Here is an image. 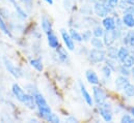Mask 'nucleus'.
I'll return each mask as SVG.
<instances>
[{
  "label": "nucleus",
  "mask_w": 134,
  "mask_h": 123,
  "mask_svg": "<svg viewBox=\"0 0 134 123\" xmlns=\"http://www.w3.org/2000/svg\"><path fill=\"white\" fill-rule=\"evenodd\" d=\"M80 90H81V94H82V96H83V98H84V100L86 101V103H87L88 106H93V103H94V101H93V98H92V95H91L90 93L87 92V90H86V88L84 87V85H83L82 83H80Z\"/></svg>",
  "instance_id": "12"
},
{
  "label": "nucleus",
  "mask_w": 134,
  "mask_h": 123,
  "mask_svg": "<svg viewBox=\"0 0 134 123\" xmlns=\"http://www.w3.org/2000/svg\"><path fill=\"white\" fill-rule=\"evenodd\" d=\"M102 24H103V27L105 30H114L115 29V21L111 17H105Z\"/></svg>",
  "instance_id": "10"
},
{
  "label": "nucleus",
  "mask_w": 134,
  "mask_h": 123,
  "mask_svg": "<svg viewBox=\"0 0 134 123\" xmlns=\"http://www.w3.org/2000/svg\"><path fill=\"white\" fill-rule=\"evenodd\" d=\"M119 70H120V72L122 73V76H125V77H128V76L130 75V71H129V68H128V67H126V66H124V65H122V66H120V68H119Z\"/></svg>",
  "instance_id": "31"
},
{
  "label": "nucleus",
  "mask_w": 134,
  "mask_h": 123,
  "mask_svg": "<svg viewBox=\"0 0 134 123\" xmlns=\"http://www.w3.org/2000/svg\"><path fill=\"white\" fill-rule=\"evenodd\" d=\"M93 93H94V98L97 104H103L105 102L107 95L101 87H98V86L93 87Z\"/></svg>",
  "instance_id": "3"
},
{
  "label": "nucleus",
  "mask_w": 134,
  "mask_h": 123,
  "mask_svg": "<svg viewBox=\"0 0 134 123\" xmlns=\"http://www.w3.org/2000/svg\"><path fill=\"white\" fill-rule=\"evenodd\" d=\"M91 42H92V46L95 48V49H103L104 48V42L100 39V37H93L91 38Z\"/></svg>",
  "instance_id": "20"
},
{
  "label": "nucleus",
  "mask_w": 134,
  "mask_h": 123,
  "mask_svg": "<svg viewBox=\"0 0 134 123\" xmlns=\"http://www.w3.org/2000/svg\"><path fill=\"white\" fill-rule=\"evenodd\" d=\"M47 3H49V4H53V0H45Z\"/></svg>",
  "instance_id": "38"
},
{
  "label": "nucleus",
  "mask_w": 134,
  "mask_h": 123,
  "mask_svg": "<svg viewBox=\"0 0 134 123\" xmlns=\"http://www.w3.org/2000/svg\"><path fill=\"white\" fill-rule=\"evenodd\" d=\"M93 33H94V35H95L96 37H101V36H103V34H104V29H103L102 27H100V26H97V27L94 28Z\"/></svg>",
  "instance_id": "28"
},
{
  "label": "nucleus",
  "mask_w": 134,
  "mask_h": 123,
  "mask_svg": "<svg viewBox=\"0 0 134 123\" xmlns=\"http://www.w3.org/2000/svg\"><path fill=\"white\" fill-rule=\"evenodd\" d=\"M47 121H49V122H53V123H58L59 122V118H58V116L56 115V114H54V113H51L48 117H47V119H46Z\"/></svg>",
  "instance_id": "29"
},
{
  "label": "nucleus",
  "mask_w": 134,
  "mask_h": 123,
  "mask_svg": "<svg viewBox=\"0 0 134 123\" xmlns=\"http://www.w3.org/2000/svg\"><path fill=\"white\" fill-rule=\"evenodd\" d=\"M90 58L95 63L105 61L106 59V52L103 49H93L90 51Z\"/></svg>",
  "instance_id": "2"
},
{
  "label": "nucleus",
  "mask_w": 134,
  "mask_h": 123,
  "mask_svg": "<svg viewBox=\"0 0 134 123\" xmlns=\"http://www.w3.org/2000/svg\"><path fill=\"white\" fill-rule=\"evenodd\" d=\"M94 10H95V14L97 16L101 17V18H105L109 14V11L107 10V8L103 4V2L102 3L101 2H96L95 5H94Z\"/></svg>",
  "instance_id": "6"
},
{
  "label": "nucleus",
  "mask_w": 134,
  "mask_h": 123,
  "mask_svg": "<svg viewBox=\"0 0 134 123\" xmlns=\"http://www.w3.org/2000/svg\"><path fill=\"white\" fill-rule=\"evenodd\" d=\"M85 77H86L87 81H88L91 84H93V85H98V84L100 83L99 78H98L97 73H96L94 70H87L86 73H85Z\"/></svg>",
  "instance_id": "11"
},
{
  "label": "nucleus",
  "mask_w": 134,
  "mask_h": 123,
  "mask_svg": "<svg viewBox=\"0 0 134 123\" xmlns=\"http://www.w3.org/2000/svg\"><path fill=\"white\" fill-rule=\"evenodd\" d=\"M30 64L34 66L36 70H38V71H42L43 70V64H42V62L40 61L38 59H32L30 61Z\"/></svg>",
  "instance_id": "27"
},
{
  "label": "nucleus",
  "mask_w": 134,
  "mask_h": 123,
  "mask_svg": "<svg viewBox=\"0 0 134 123\" xmlns=\"http://www.w3.org/2000/svg\"><path fill=\"white\" fill-rule=\"evenodd\" d=\"M103 36H104V40H103L104 45H106L107 47H109V46H111L114 42V40L118 37L116 30L115 29L114 30H106V32H104Z\"/></svg>",
  "instance_id": "5"
},
{
  "label": "nucleus",
  "mask_w": 134,
  "mask_h": 123,
  "mask_svg": "<svg viewBox=\"0 0 134 123\" xmlns=\"http://www.w3.org/2000/svg\"><path fill=\"white\" fill-rule=\"evenodd\" d=\"M62 36H63L64 42H65V45L67 46L68 49L71 50V51H73L74 48H75V46H74V40L72 39V37L70 36V34H69L66 30L62 29Z\"/></svg>",
  "instance_id": "9"
},
{
  "label": "nucleus",
  "mask_w": 134,
  "mask_h": 123,
  "mask_svg": "<svg viewBox=\"0 0 134 123\" xmlns=\"http://www.w3.org/2000/svg\"><path fill=\"white\" fill-rule=\"evenodd\" d=\"M69 34H70V36L72 37L73 40H76V41H78V42L82 41V36H81V34H80L77 30H75V29H71Z\"/></svg>",
  "instance_id": "21"
},
{
  "label": "nucleus",
  "mask_w": 134,
  "mask_h": 123,
  "mask_svg": "<svg viewBox=\"0 0 134 123\" xmlns=\"http://www.w3.org/2000/svg\"><path fill=\"white\" fill-rule=\"evenodd\" d=\"M125 94L128 96V97H133L134 96V85H132L131 83H127L124 88H123Z\"/></svg>",
  "instance_id": "19"
},
{
  "label": "nucleus",
  "mask_w": 134,
  "mask_h": 123,
  "mask_svg": "<svg viewBox=\"0 0 134 123\" xmlns=\"http://www.w3.org/2000/svg\"><path fill=\"white\" fill-rule=\"evenodd\" d=\"M133 48H134V47H133Z\"/></svg>",
  "instance_id": "41"
},
{
  "label": "nucleus",
  "mask_w": 134,
  "mask_h": 123,
  "mask_svg": "<svg viewBox=\"0 0 134 123\" xmlns=\"http://www.w3.org/2000/svg\"><path fill=\"white\" fill-rule=\"evenodd\" d=\"M81 36H82V40L87 41V40H90L92 38V31L90 30L83 31V33L81 34Z\"/></svg>",
  "instance_id": "30"
},
{
  "label": "nucleus",
  "mask_w": 134,
  "mask_h": 123,
  "mask_svg": "<svg viewBox=\"0 0 134 123\" xmlns=\"http://www.w3.org/2000/svg\"><path fill=\"white\" fill-rule=\"evenodd\" d=\"M130 110H131V113H132V115H133V117H134V107H132Z\"/></svg>",
  "instance_id": "40"
},
{
  "label": "nucleus",
  "mask_w": 134,
  "mask_h": 123,
  "mask_svg": "<svg viewBox=\"0 0 134 123\" xmlns=\"http://www.w3.org/2000/svg\"><path fill=\"white\" fill-rule=\"evenodd\" d=\"M125 13L134 16V5H128V6L125 8Z\"/></svg>",
  "instance_id": "34"
},
{
  "label": "nucleus",
  "mask_w": 134,
  "mask_h": 123,
  "mask_svg": "<svg viewBox=\"0 0 134 123\" xmlns=\"http://www.w3.org/2000/svg\"><path fill=\"white\" fill-rule=\"evenodd\" d=\"M123 2H125L127 5H134V0H122Z\"/></svg>",
  "instance_id": "37"
},
{
  "label": "nucleus",
  "mask_w": 134,
  "mask_h": 123,
  "mask_svg": "<svg viewBox=\"0 0 134 123\" xmlns=\"http://www.w3.org/2000/svg\"><path fill=\"white\" fill-rule=\"evenodd\" d=\"M47 35H48V44H49L50 48H52V49H56V48L59 46L57 37H56V36H55V35H54L52 32L48 33Z\"/></svg>",
  "instance_id": "15"
},
{
  "label": "nucleus",
  "mask_w": 134,
  "mask_h": 123,
  "mask_svg": "<svg viewBox=\"0 0 134 123\" xmlns=\"http://www.w3.org/2000/svg\"><path fill=\"white\" fill-rule=\"evenodd\" d=\"M127 83H129V81H128L127 77H125V76H121V77L116 78V80H115V86L118 89H123Z\"/></svg>",
  "instance_id": "16"
},
{
  "label": "nucleus",
  "mask_w": 134,
  "mask_h": 123,
  "mask_svg": "<svg viewBox=\"0 0 134 123\" xmlns=\"http://www.w3.org/2000/svg\"><path fill=\"white\" fill-rule=\"evenodd\" d=\"M56 49H57V54H58V57L60 58V60H63V61L67 60L68 54H67V52L65 51V49L62 48V47H59V46H58Z\"/></svg>",
  "instance_id": "25"
},
{
  "label": "nucleus",
  "mask_w": 134,
  "mask_h": 123,
  "mask_svg": "<svg viewBox=\"0 0 134 123\" xmlns=\"http://www.w3.org/2000/svg\"><path fill=\"white\" fill-rule=\"evenodd\" d=\"M3 61H4V65H5V67H6V69H7V71H8L10 75H13L15 78H20V77H22V71H21L20 68L16 67L12 62L9 61V60H7L6 58H4Z\"/></svg>",
  "instance_id": "4"
},
{
  "label": "nucleus",
  "mask_w": 134,
  "mask_h": 123,
  "mask_svg": "<svg viewBox=\"0 0 134 123\" xmlns=\"http://www.w3.org/2000/svg\"><path fill=\"white\" fill-rule=\"evenodd\" d=\"M106 65H108V66L111 68V70H114V69H116V66H114V62H113V59H108V60H106Z\"/></svg>",
  "instance_id": "35"
},
{
  "label": "nucleus",
  "mask_w": 134,
  "mask_h": 123,
  "mask_svg": "<svg viewBox=\"0 0 134 123\" xmlns=\"http://www.w3.org/2000/svg\"><path fill=\"white\" fill-rule=\"evenodd\" d=\"M123 23L124 25H126L129 28H133L134 27V16L130 15V14H126L123 17Z\"/></svg>",
  "instance_id": "14"
},
{
  "label": "nucleus",
  "mask_w": 134,
  "mask_h": 123,
  "mask_svg": "<svg viewBox=\"0 0 134 123\" xmlns=\"http://www.w3.org/2000/svg\"><path fill=\"white\" fill-rule=\"evenodd\" d=\"M13 93H14V95L16 96V98H17L19 101L25 103V104H26L27 107H29L30 109H34V103H35L34 97H32L31 95L26 94V93L23 91V89H22L18 84H14V85H13Z\"/></svg>",
  "instance_id": "1"
},
{
  "label": "nucleus",
  "mask_w": 134,
  "mask_h": 123,
  "mask_svg": "<svg viewBox=\"0 0 134 123\" xmlns=\"http://www.w3.org/2000/svg\"><path fill=\"white\" fill-rule=\"evenodd\" d=\"M106 54L108 55V57H109L110 59L115 60V59L118 58V50H116L115 48H113V47H110V46H109V48L107 49V53H106Z\"/></svg>",
  "instance_id": "23"
},
{
  "label": "nucleus",
  "mask_w": 134,
  "mask_h": 123,
  "mask_svg": "<svg viewBox=\"0 0 134 123\" xmlns=\"http://www.w3.org/2000/svg\"><path fill=\"white\" fill-rule=\"evenodd\" d=\"M102 71H103L104 76H105V77H107V78H109V77L111 76V68H110L108 65H105V66H103V68H102Z\"/></svg>",
  "instance_id": "32"
},
{
  "label": "nucleus",
  "mask_w": 134,
  "mask_h": 123,
  "mask_svg": "<svg viewBox=\"0 0 134 123\" xmlns=\"http://www.w3.org/2000/svg\"><path fill=\"white\" fill-rule=\"evenodd\" d=\"M123 123H133L134 120L129 116V115H124L123 117H122V120H121Z\"/></svg>",
  "instance_id": "33"
},
{
  "label": "nucleus",
  "mask_w": 134,
  "mask_h": 123,
  "mask_svg": "<svg viewBox=\"0 0 134 123\" xmlns=\"http://www.w3.org/2000/svg\"><path fill=\"white\" fill-rule=\"evenodd\" d=\"M99 112H100V115L102 116V118L107 121V122H110L112 120V114L110 112V110H108L107 107H105V104H101V107H99Z\"/></svg>",
  "instance_id": "8"
},
{
  "label": "nucleus",
  "mask_w": 134,
  "mask_h": 123,
  "mask_svg": "<svg viewBox=\"0 0 134 123\" xmlns=\"http://www.w3.org/2000/svg\"><path fill=\"white\" fill-rule=\"evenodd\" d=\"M106 1H107V3L109 4V6L112 7V8L116 7L118 4H119V0H106Z\"/></svg>",
  "instance_id": "36"
},
{
  "label": "nucleus",
  "mask_w": 134,
  "mask_h": 123,
  "mask_svg": "<svg viewBox=\"0 0 134 123\" xmlns=\"http://www.w3.org/2000/svg\"><path fill=\"white\" fill-rule=\"evenodd\" d=\"M42 28H43V30L45 31L47 34L50 33V32H52V25H51V22H50V20H49L46 16H44V17L42 18Z\"/></svg>",
  "instance_id": "13"
},
{
  "label": "nucleus",
  "mask_w": 134,
  "mask_h": 123,
  "mask_svg": "<svg viewBox=\"0 0 134 123\" xmlns=\"http://www.w3.org/2000/svg\"><path fill=\"white\" fill-rule=\"evenodd\" d=\"M125 45H129L130 47H134V31H129L124 38Z\"/></svg>",
  "instance_id": "18"
},
{
  "label": "nucleus",
  "mask_w": 134,
  "mask_h": 123,
  "mask_svg": "<svg viewBox=\"0 0 134 123\" xmlns=\"http://www.w3.org/2000/svg\"><path fill=\"white\" fill-rule=\"evenodd\" d=\"M129 55V50L126 47H122L118 50V59L121 62L124 61V59Z\"/></svg>",
  "instance_id": "17"
},
{
  "label": "nucleus",
  "mask_w": 134,
  "mask_h": 123,
  "mask_svg": "<svg viewBox=\"0 0 134 123\" xmlns=\"http://www.w3.org/2000/svg\"><path fill=\"white\" fill-rule=\"evenodd\" d=\"M34 101H35V104L37 106L38 109H49L50 107L48 106L46 99L44 98V96L41 94V93L36 92L34 95Z\"/></svg>",
  "instance_id": "7"
},
{
  "label": "nucleus",
  "mask_w": 134,
  "mask_h": 123,
  "mask_svg": "<svg viewBox=\"0 0 134 123\" xmlns=\"http://www.w3.org/2000/svg\"><path fill=\"white\" fill-rule=\"evenodd\" d=\"M122 63H123L124 66H126V67H128V68L132 67L134 65V56L129 54V55L124 59V61L122 62Z\"/></svg>",
  "instance_id": "22"
},
{
  "label": "nucleus",
  "mask_w": 134,
  "mask_h": 123,
  "mask_svg": "<svg viewBox=\"0 0 134 123\" xmlns=\"http://www.w3.org/2000/svg\"><path fill=\"white\" fill-rule=\"evenodd\" d=\"M0 30L3 31L6 35H8V36H12V34H10V32L8 30V28H7V26H6V24L4 23V21H3V19H2V17L0 16Z\"/></svg>",
  "instance_id": "26"
},
{
  "label": "nucleus",
  "mask_w": 134,
  "mask_h": 123,
  "mask_svg": "<svg viewBox=\"0 0 134 123\" xmlns=\"http://www.w3.org/2000/svg\"><path fill=\"white\" fill-rule=\"evenodd\" d=\"M12 2H13V4L15 5V8H16V10H17V13H18V15L21 17V18H23V19H26L27 18V14L21 8V6L20 5H18L14 0H12Z\"/></svg>",
  "instance_id": "24"
},
{
  "label": "nucleus",
  "mask_w": 134,
  "mask_h": 123,
  "mask_svg": "<svg viewBox=\"0 0 134 123\" xmlns=\"http://www.w3.org/2000/svg\"><path fill=\"white\" fill-rule=\"evenodd\" d=\"M130 72L133 75V77H134V65L132 66V67H131V71H130Z\"/></svg>",
  "instance_id": "39"
}]
</instances>
